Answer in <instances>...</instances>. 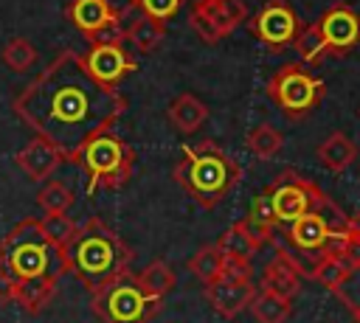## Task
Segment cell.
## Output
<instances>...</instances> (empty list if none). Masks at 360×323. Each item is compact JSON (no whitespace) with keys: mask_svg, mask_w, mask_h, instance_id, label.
<instances>
[{"mask_svg":"<svg viewBox=\"0 0 360 323\" xmlns=\"http://www.w3.org/2000/svg\"><path fill=\"white\" fill-rule=\"evenodd\" d=\"M335 298L349 309V315L360 323V264H354L335 286H332Z\"/></svg>","mask_w":360,"mask_h":323,"instance_id":"1f68e13d","label":"cell"},{"mask_svg":"<svg viewBox=\"0 0 360 323\" xmlns=\"http://www.w3.org/2000/svg\"><path fill=\"white\" fill-rule=\"evenodd\" d=\"M290 301L292 298H287V295H281L276 289L262 286V289H256V295H253L248 309H250L256 323H287L290 315H292V303Z\"/></svg>","mask_w":360,"mask_h":323,"instance_id":"d6986e66","label":"cell"},{"mask_svg":"<svg viewBox=\"0 0 360 323\" xmlns=\"http://www.w3.org/2000/svg\"><path fill=\"white\" fill-rule=\"evenodd\" d=\"M70 25L84 34L90 42L124 39L121 37V11L110 0H70L65 8Z\"/></svg>","mask_w":360,"mask_h":323,"instance_id":"30bf717a","label":"cell"},{"mask_svg":"<svg viewBox=\"0 0 360 323\" xmlns=\"http://www.w3.org/2000/svg\"><path fill=\"white\" fill-rule=\"evenodd\" d=\"M0 261L17 284L22 281H59L70 272L68 253L62 244H53L42 230L37 216L17 222L0 239Z\"/></svg>","mask_w":360,"mask_h":323,"instance_id":"3957f363","label":"cell"},{"mask_svg":"<svg viewBox=\"0 0 360 323\" xmlns=\"http://www.w3.org/2000/svg\"><path fill=\"white\" fill-rule=\"evenodd\" d=\"M242 222L248 225V230H250L262 244H267V242L273 239V233H276V228H278V219H276V211H273V202H270V194H267V191H262V194H256V197L250 199L248 216H245Z\"/></svg>","mask_w":360,"mask_h":323,"instance_id":"ffe728a7","label":"cell"},{"mask_svg":"<svg viewBox=\"0 0 360 323\" xmlns=\"http://www.w3.org/2000/svg\"><path fill=\"white\" fill-rule=\"evenodd\" d=\"M267 95H270V101L287 115V118H304V115H309L318 104H321V98L326 95V81L323 79H318V76H312L304 65H298V62H287V65H281L273 76H270V81H267Z\"/></svg>","mask_w":360,"mask_h":323,"instance_id":"52a82bcc","label":"cell"},{"mask_svg":"<svg viewBox=\"0 0 360 323\" xmlns=\"http://www.w3.org/2000/svg\"><path fill=\"white\" fill-rule=\"evenodd\" d=\"M163 301L146 295V289L138 284L132 270L107 286L90 292V309L104 323H149L158 317Z\"/></svg>","mask_w":360,"mask_h":323,"instance_id":"8992f818","label":"cell"},{"mask_svg":"<svg viewBox=\"0 0 360 323\" xmlns=\"http://www.w3.org/2000/svg\"><path fill=\"white\" fill-rule=\"evenodd\" d=\"M194 11H200L225 39L228 34H233L245 20H248V6L242 0H194L191 6Z\"/></svg>","mask_w":360,"mask_h":323,"instance_id":"2e32d148","label":"cell"},{"mask_svg":"<svg viewBox=\"0 0 360 323\" xmlns=\"http://www.w3.org/2000/svg\"><path fill=\"white\" fill-rule=\"evenodd\" d=\"M56 289H59V281H22L17 284V292H14V303H20L28 315H39L53 298H56Z\"/></svg>","mask_w":360,"mask_h":323,"instance_id":"cb8c5ba5","label":"cell"},{"mask_svg":"<svg viewBox=\"0 0 360 323\" xmlns=\"http://www.w3.org/2000/svg\"><path fill=\"white\" fill-rule=\"evenodd\" d=\"M242 180V166L219 149L214 140L183 146V157L174 166V183L200 208H217Z\"/></svg>","mask_w":360,"mask_h":323,"instance_id":"277c9868","label":"cell"},{"mask_svg":"<svg viewBox=\"0 0 360 323\" xmlns=\"http://www.w3.org/2000/svg\"><path fill=\"white\" fill-rule=\"evenodd\" d=\"M262 286L276 289V292L292 298V295H298V289H301V275L290 267V261H287L284 256L276 253V258L267 261V267H264V272H262Z\"/></svg>","mask_w":360,"mask_h":323,"instance_id":"d4e9b609","label":"cell"},{"mask_svg":"<svg viewBox=\"0 0 360 323\" xmlns=\"http://www.w3.org/2000/svg\"><path fill=\"white\" fill-rule=\"evenodd\" d=\"M253 267L250 261H239V258H225V270L222 275H231V278H250Z\"/></svg>","mask_w":360,"mask_h":323,"instance_id":"8d00e7d4","label":"cell"},{"mask_svg":"<svg viewBox=\"0 0 360 323\" xmlns=\"http://www.w3.org/2000/svg\"><path fill=\"white\" fill-rule=\"evenodd\" d=\"M39 225H42V230L48 233V239H51L53 244H62V247L73 239V233H76V228H79V222H76V219H70L68 213L39 216Z\"/></svg>","mask_w":360,"mask_h":323,"instance_id":"d6a6232c","label":"cell"},{"mask_svg":"<svg viewBox=\"0 0 360 323\" xmlns=\"http://www.w3.org/2000/svg\"><path fill=\"white\" fill-rule=\"evenodd\" d=\"M340 233V230H332V225L312 208L301 216H295L290 225H287V242L298 250H312V253H321L326 250L329 239Z\"/></svg>","mask_w":360,"mask_h":323,"instance_id":"5bb4252c","label":"cell"},{"mask_svg":"<svg viewBox=\"0 0 360 323\" xmlns=\"http://www.w3.org/2000/svg\"><path fill=\"white\" fill-rule=\"evenodd\" d=\"M65 253L70 275H76L87 292L107 286L132 267V247L98 216H90L76 228L73 239L65 244Z\"/></svg>","mask_w":360,"mask_h":323,"instance_id":"7a4b0ae2","label":"cell"},{"mask_svg":"<svg viewBox=\"0 0 360 323\" xmlns=\"http://www.w3.org/2000/svg\"><path fill=\"white\" fill-rule=\"evenodd\" d=\"M121 37H124L127 42H132V48H138L141 53H149V51H155V48L163 42V37H166V22L152 20V17H146V14H138L127 28H121Z\"/></svg>","mask_w":360,"mask_h":323,"instance_id":"44dd1931","label":"cell"},{"mask_svg":"<svg viewBox=\"0 0 360 323\" xmlns=\"http://www.w3.org/2000/svg\"><path fill=\"white\" fill-rule=\"evenodd\" d=\"M217 244H219V250H222L225 258H239V261H250V258L262 250V242L248 230L245 222L231 225V228L217 239Z\"/></svg>","mask_w":360,"mask_h":323,"instance_id":"7402d4cb","label":"cell"},{"mask_svg":"<svg viewBox=\"0 0 360 323\" xmlns=\"http://www.w3.org/2000/svg\"><path fill=\"white\" fill-rule=\"evenodd\" d=\"M349 270H352V264L343 258V253H338V250H323L321 258H318V267H315L312 281H318V284H323L326 289H332Z\"/></svg>","mask_w":360,"mask_h":323,"instance_id":"4dcf8cb0","label":"cell"},{"mask_svg":"<svg viewBox=\"0 0 360 323\" xmlns=\"http://www.w3.org/2000/svg\"><path fill=\"white\" fill-rule=\"evenodd\" d=\"M292 48H295V53H298L307 65H318V62H323V56H329L318 22L298 25V34H295V39H292Z\"/></svg>","mask_w":360,"mask_h":323,"instance_id":"83f0119b","label":"cell"},{"mask_svg":"<svg viewBox=\"0 0 360 323\" xmlns=\"http://www.w3.org/2000/svg\"><path fill=\"white\" fill-rule=\"evenodd\" d=\"M180 3L183 0H138V11L141 14H146V17H152V20H160V22H166V20H172L177 11H180Z\"/></svg>","mask_w":360,"mask_h":323,"instance_id":"836d02e7","label":"cell"},{"mask_svg":"<svg viewBox=\"0 0 360 323\" xmlns=\"http://www.w3.org/2000/svg\"><path fill=\"white\" fill-rule=\"evenodd\" d=\"M318 28H321L326 51L332 56H346L349 51H354L360 45V14L354 8H349L346 3L326 8L318 20Z\"/></svg>","mask_w":360,"mask_h":323,"instance_id":"7c38bea8","label":"cell"},{"mask_svg":"<svg viewBox=\"0 0 360 323\" xmlns=\"http://www.w3.org/2000/svg\"><path fill=\"white\" fill-rule=\"evenodd\" d=\"M73 163L84 169V174H87V197H93L98 188L115 191V188L129 183L132 169H135V152L110 126V129H101L93 138H87Z\"/></svg>","mask_w":360,"mask_h":323,"instance_id":"5b68a950","label":"cell"},{"mask_svg":"<svg viewBox=\"0 0 360 323\" xmlns=\"http://www.w3.org/2000/svg\"><path fill=\"white\" fill-rule=\"evenodd\" d=\"M166 115H169V124H172L177 132L191 135V132H197V129L205 124V118H208V107H205L197 95L183 93V95H177V98L169 104Z\"/></svg>","mask_w":360,"mask_h":323,"instance_id":"ac0fdd59","label":"cell"},{"mask_svg":"<svg viewBox=\"0 0 360 323\" xmlns=\"http://www.w3.org/2000/svg\"><path fill=\"white\" fill-rule=\"evenodd\" d=\"M73 191L62 183V180H48L39 191H37V202L42 208L45 216H56V213H68L73 205Z\"/></svg>","mask_w":360,"mask_h":323,"instance_id":"f1b7e54d","label":"cell"},{"mask_svg":"<svg viewBox=\"0 0 360 323\" xmlns=\"http://www.w3.org/2000/svg\"><path fill=\"white\" fill-rule=\"evenodd\" d=\"M127 110V98L107 84H98L76 51H62L53 62L22 87L14 98V112L42 140L59 149L65 163H73L87 138L110 129Z\"/></svg>","mask_w":360,"mask_h":323,"instance_id":"6da1fadb","label":"cell"},{"mask_svg":"<svg viewBox=\"0 0 360 323\" xmlns=\"http://www.w3.org/2000/svg\"><path fill=\"white\" fill-rule=\"evenodd\" d=\"M349 230H352V233H357V236H360V208H357V211H354V216H349Z\"/></svg>","mask_w":360,"mask_h":323,"instance_id":"74e56055","label":"cell"},{"mask_svg":"<svg viewBox=\"0 0 360 323\" xmlns=\"http://www.w3.org/2000/svg\"><path fill=\"white\" fill-rule=\"evenodd\" d=\"M357 112H360V110H357Z\"/></svg>","mask_w":360,"mask_h":323,"instance_id":"ab89813d","label":"cell"},{"mask_svg":"<svg viewBox=\"0 0 360 323\" xmlns=\"http://www.w3.org/2000/svg\"><path fill=\"white\" fill-rule=\"evenodd\" d=\"M248 149H250V154L253 157H259V160H273L278 152H281V146H284V135L273 126V124H259V126H253L250 132H248Z\"/></svg>","mask_w":360,"mask_h":323,"instance_id":"4316f807","label":"cell"},{"mask_svg":"<svg viewBox=\"0 0 360 323\" xmlns=\"http://www.w3.org/2000/svg\"><path fill=\"white\" fill-rule=\"evenodd\" d=\"M315 154H318V163H321V166H326L329 171L340 174V171H346V169L357 160L360 152H357V143H354L349 135H343V132H332L326 140L318 143Z\"/></svg>","mask_w":360,"mask_h":323,"instance_id":"e0dca14e","label":"cell"},{"mask_svg":"<svg viewBox=\"0 0 360 323\" xmlns=\"http://www.w3.org/2000/svg\"><path fill=\"white\" fill-rule=\"evenodd\" d=\"M3 65L11 70V73H25V70H31L34 65H37V59H39V53H37V48L25 39V37H11L6 45H3Z\"/></svg>","mask_w":360,"mask_h":323,"instance_id":"f546056e","label":"cell"},{"mask_svg":"<svg viewBox=\"0 0 360 323\" xmlns=\"http://www.w3.org/2000/svg\"><path fill=\"white\" fill-rule=\"evenodd\" d=\"M256 295V286L250 278H231L222 275L219 281H214L211 286H205V298L211 303V309L222 317V320H233L236 315H242L250 301Z\"/></svg>","mask_w":360,"mask_h":323,"instance_id":"4fadbf2b","label":"cell"},{"mask_svg":"<svg viewBox=\"0 0 360 323\" xmlns=\"http://www.w3.org/2000/svg\"><path fill=\"white\" fill-rule=\"evenodd\" d=\"M121 42H124V39H101V42H93L90 51L82 56L87 73H90L98 84L118 87L129 73L138 70V59H135Z\"/></svg>","mask_w":360,"mask_h":323,"instance_id":"8fae6325","label":"cell"},{"mask_svg":"<svg viewBox=\"0 0 360 323\" xmlns=\"http://www.w3.org/2000/svg\"><path fill=\"white\" fill-rule=\"evenodd\" d=\"M14 292H17V281L11 278V272L3 267L0 261V306L6 303H14Z\"/></svg>","mask_w":360,"mask_h":323,"instance_id":"d590c367","label":"cell"},{"mask_svg":"<svg viewBox=\"0 0 360 323\" xmlns=\"http://www.w3.org/2000/svg\"><path fill=\"white\" fill-rule=\"evenodd\" d=\"M135 278H138V284L146 289V295H152V298H158V301H163V298L174 289V284H177L174 270H172L163 258L149 261V264H146Z\"/></svg>","mask_w":360,"mask_h":323,"instance_id":"484cf974","label":"cell"},{"mask_svg":"<svg viewBox=\"0 0 360 323\" xmlns=\"http://www.w3.org/2000/svg\"><path fill=\"white\" fill-rule=\"evenodd\" d=\"M264 191L270 194V202H273L278 225H290L295 216H301V213L315 208V197H318L321 188L312 180H307V177L295 174L292 169H287Z\"/></svg>","mask_w":360,"mask_h":323,"instance_id":"9c48e42d","label":"cell"},{"mask_svg":"<svg viewBox=\"0 0 360 323\" xmlns=\"http://www.w3.org/2000/svg\"><path fill=\"white\" fill-rule=\"evenodd\" d=\"M188 25H191V31H194L202 42H208V45H217V42L222 39V37H219V31H217V28H214V25H211L200 11H194V8L188 11Z\"/></svg>","mask_w":360,"mask_h":323,"instance_id":"e575fe53","label":"cell"},{"mask_svg":"<svg viewBox=\"0 0 360 323\" xmlns=\"http://www.w3.org/2000/svg\"><path fill=\"white\" fill-rule=\"evenodd\" d=\"M222 270H225V256L219 250L217 242H208L202 244L191 258H188V272L197 275V281L202 286H211L214 281L222 278Z\"/></svg>","mask_w":360,"mask_h":323,"instance_id":"603a6c76","label":"cell"},{"mask_svg":"<svg viewBox=\"0 0 360 323\" xmlns=\"http://www.w3.org/2000/svg\"><path fill=\"white\" fill-rule=\"evenodd\" d=\"M110 3H112L118 11H124V8H135V6H138V0H110Z\"/></svg>","mask_w":360,"mask_h":323,"instance_id":"f35d334b","label":"cell"},{"mask_svg":"<svg viewBox=\"0 0 360 323\" xmlns=\"http://www.w3.org/2000/svg\"><path fill=\"white\" fill-rule=\"evenodd\" d=\"M298 17L292 11V6L287 0H267L250 20L248 28L250 34L273 53H281L287 45H292L295 34H298Z\"/></svg>","mask_w":360,"mask_h":323,"instance_id":"ba28073f","label":"cell"},{"mask_svg":"<svg viewBox=\"0 0 360 323\" xmlns=\"http://www.w3.org/2000/svg\"><path fill=\"white\" fill-rule=\"evenodd\" d=\"M14 163L25 171V177H31V180H48L65 163V157L59 154L56 146H51L48 140H42V138L34 135V140H28L14 154Z\"/></svg>","mask_w":360,"mask_h":323,"instance_id":"9a60e30c","label":"cell"}]
</instances>
